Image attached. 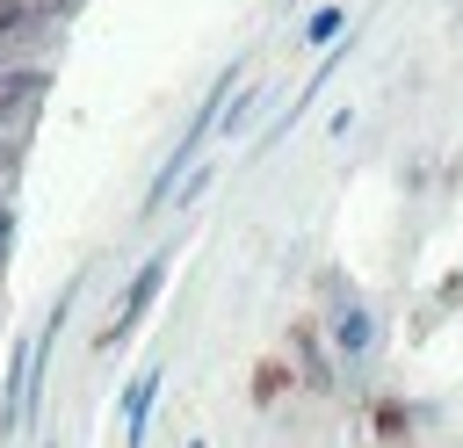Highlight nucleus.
<instances>
[{
    "mask_svg": "<svg viewBox=\"0 0 463 448\" xmlns=\"http://www.w3.org/2000/svg\"><path fill=\"white\" fill-rule=\"evenodd\" d=\"M369 434H376L383 448H405V441L420 434V426H412V405H405V397H376V405H369Z\"/></svg>",
    "mask_w": 463,
    "mask_h": 448,
    "instance_id": "obj_4",
    "label": "nucleus"
},
{
    "mask_svg": "<svg viewBox=\"0 0 463 448\" xmlns=\"http://www.w3.org/2000/svg\"><path fill=\"white\" fill-rule=\"evenodd\" d=\"M297 376H304V390H333V361L318 354L311 325H297Z\"/></svg>",
    "mask_w": 463,
    "mask_h": 448,
    "instance_id": "obj_7",
    "label": "nucleus"
},
{
    "mask_svg": "<svg viewBox=\"0 0 463 448\" xmlns=\"http://www.w3.org/2000/svg\"><path fill=\"white\" fill-rule=\"evenodd\" d=\"M347 36V7H318L311 22H304V43H318V51H333Z\"/></svg>",
    "mask_w": 463,
    "mask_h": 448,
    "instance_id": "obj_8",
    "label": "nucleus"
},
{
    "mask_svg": "<svg viewBox=\"0 0 463 448\" xmlns=\"http://www.w3.org/2000/svg\"><path fill=\"white\" fill-rule=\"evenodd\" d=\"M159 397V369H145L130 390H123V448H145V412Z\"/></svg>",
    "mask_w": 463,
    "mask_h": 448,
    "instance_id": "obj_5",
    "label": "nucleus"
},
{
    "mask_svg": "<svg viewBox=\"0 0 463 448\" xmlns=\"http://www.w3.org/2000/svg\"><path fill=\"white\" fill-rule=\"evenodd\" d=\"M441 303H463V275H449V282H441Z\"/></svg>",
    "mask_w": 463,
    "mask_h": 448,
    "instance_id": "obj_9",
    "label": "nucleus"
},
{
    "mask_svg": "<svg viewBox=\"0 0 463 448\" xmlns=\"http://www.w3.org/2000/svg\"><path fill=\"white\" fill-rule=\"evenodd\" d=\"M369 340H376V332H369V311H362V303H340V311H333V347H340V361H362Z\"/></svg>",
    "mask_w": 463,
    "mask_h": 448,
    "instance_id": "obj_6",
    "label": "nucleus"
},
{
    "mask_svg": "<svg viewBox=\"0 0 463 448\" xmlns=\"http://www.w3.org/2000/svg\"><path fill=\"white\" fill-rule=\"evenodd\" d=\"M188 448H203V441H188Z\"/></svg>",
    "mask_w": 463,
    "mask_h": 448,
    "instance_id": "obj_10",
    "label": "nucleus"
},
{
    "mask_svg": "<svg viewBox=\"0 0 463 448\" xmlns=\"http://www.w3.org/2000/svg\"><path fill=\"white\" fill-rule=\"evenodd\" d=\"M43 87H51L43 65H0V130H22V123L36 116Z\"/></svg>",
    "mask_w": 463,
    "mask_h": 448,
    "instance_id": "obj_2",
    "label": "nucleus"
},
{
    "mask_svg": "<svg viewBox=\"0 0 463 448\" xmlns=\"http://www.w3.org/2000/svg\"><path fill=\"white\" fill-rule=\"evenodd\" d=\"M166 267H174V246H159V253H152V260L130 275V289H123V311H116V318L94 332V347H101V354H116V347H123V340L145 325V311H152V303H159V289H166Z\"/></svg>",
    "mask_w": 463,
    "mask_h": 448,
    "instance_id": "obj_1",
    "label": "nucleus"
},
{
    "mask_svg": "<svg viewBox=\"0 0 463 448\" xmlns=\"http://www.w3.org/2000/svg\"><path fill=\"white\" fill-rule=\"evenodd\" d=\"M297 383H304V376L289 369V354H260V361H253V376H246V397H253V412H275Z\"/></svg>",
    "mask_w": 463,
    "mask_h": 448,
    "instance_id": "obj_3",
    "label": "nucleus"
}]
</instances>
